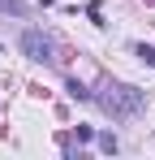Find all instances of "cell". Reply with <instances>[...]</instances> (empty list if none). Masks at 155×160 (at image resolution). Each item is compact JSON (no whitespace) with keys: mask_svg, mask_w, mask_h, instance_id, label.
I'll return each mask as SVG.
<instances>
[{"mask_svg":"<svg viewBox=\"0 0 155 160\" xmlns=\"http://www.w3.org/2000/svg\"><path fill=\"white\" fill-rule=\"evenodd\" d=\"M95 100H99V108L112 121H134V117L147 108V95H142L138 87H129V82H103L99 91H95Z\"/></svg>","mask_w":155,"mask_h":160,"instance_id":"6da1fadb","label":"cell"},{"mask_svg":"<svg viewBox=\"0 0 155 160\" xmlns=\"http://www.w3.org/2000/svg\"><path fill=\"white\" fill-rule=\"evenodd\" d=\"M22 52L30 56V61H43V65L56 61V56H52V39L43 35V30H26L22 35Z\"/></svg>","mask_w":155,"mask_h":160,"instance_id":"7a4b0ae2","label":"cell"},{"mask_svg":"<svg viewBox=\"0 0 155 160\" xmlns=\"http://www.w3.org/2000/svg\"><path fill=\"white\" fill-rule=\"evenodd\" d=\"M95 143H99V152H108V156L121 147V143H116V134H95Z\"/></svg>","mask_w":155,"mask_h":160,"instance_id":"3957f363","label":"cell"},{"mask_svg":"<svg viewBox=\"0 0 155 160\" xmlns=\"http://www.w3.org/2000/svg\"><path fill=\"white\" fill-rule=\"evenodd\" d=\"M65 91H69L73 100H91V91H86V87H82L78 78H69V82H65Z\"/></svg>","mask_w":155,"mask_h":160,"instance_id":"277c9868","label":"cell"},{"mask_svg":"<svg viewBox=\"0 0 155 160\" xmlns=\"http://www.w3.org/2000/svg\"><path fill=\"white\" fill-rule=\"evenodd\" d=\"M134 52H138V61H147V65H151V69H155V48H147V43H138Z\"/></svg>","mask_w":155,"mask_h":160,"instance_id":"5b68a950","label":"cell"},{"mask_svg":"<svg viewBox=\"0 0 155 160\" xmlns=\"http://www.w3.org/2000/svg\"><path fill=\"white\" fill-rule=\"evenodd\" d=\"M0 52H4V43H0Z\"/></svg>","mask_w":155,"mask_h":160,"instance_id":"8992f818","label":"cell"},{"mask_svg":"<svg viewBox=\"0 0 155 160\" xmlns=\"http://www.w3.org/2000/svg\"><path fill=\"white\" fill-rule=\"evenodd\" d=\"M147 4H151V0H147Z\"/></svg>","mask_w":155,"mask_h":160,"instance_id":"52a82bcc","label":"cell"}]
</instances>
